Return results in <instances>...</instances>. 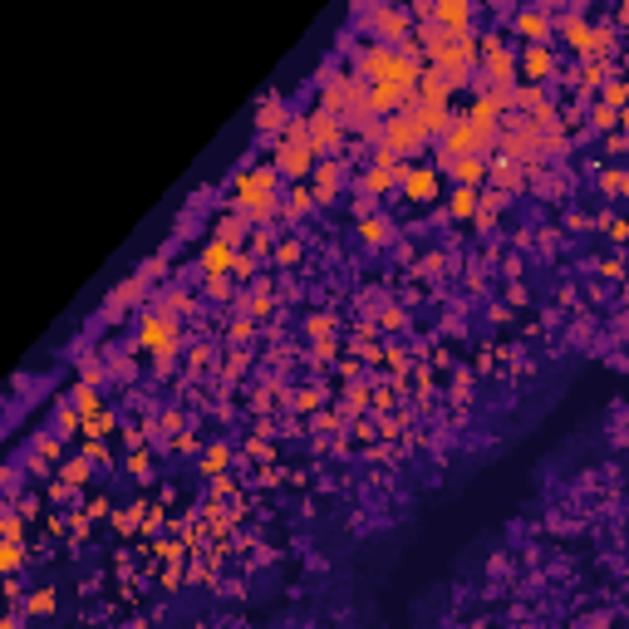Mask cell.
<instances>
[{
    "label": "cell",
    "instance_id": "1",
    "mask_svg": "<svg viewBox=\"0 0 629 629\" xmlns=\"http://www.w3.org/2000/svg\"><path fill=\"white\" fill-rule=\"evenodd\" d=\"M379 163H394V158H413L423 143H428V128L418 123V114L413 109H403V114H394L389 123H379Z\"/></svg>",
    "mask_w": 629,
    "mask_h": 629
},
{
    "label": "cell",
    "instance_id": "2",
    "mask_svg": "<svg viewBox=\"0 0 629 629\" xmlns=\"http://www.w3.org/2000/svg\"><path fill=\"white\" fill-rule=\"evenodd\" d=\"M236 207L241 217L261 222L276 212V168H256V172H241L236 177Z\"/></svg>",
    "mask_w": 629,
    "mask_h": 629
},
{
    "label": "cell",
    "instance_id": "3",
    "mask_svg": "<svg viewBox=\"0 0 629 629\" xmlns=\"http://www.w3.org/2000/svg\"><path fill=\"white\" fill-rule=\"evenodd\" d=\"M315 158H320V153L310 148V128H305V118L286 123V133H281V143H276V163H271V168L286 172V177H305Z\"/></svg>",
    "mask_w": 629,
    "mask_h": 629
},
{
    "label": "cell",
    "instance_id": "4",
    "mask_svg": "<svg viewBox=\"0 0 629 629\" xmlns=\"http://www.w3.org/2000/svg\"><path fill=\"white\" fill-rule=\"evenodd\" d=\"M305 128H310V148L315 153H335L344 138V118H335L330 109H315V114L305 118Z\"/></svg>",
    "mask_w": 629,
    "mask_h": 629
},
{
    "label": "cell",
    "instance_id": "5",
    "mask_svg": "<svg viewBox=\"0 0 629 629\" xmlns=\"http://www.w3.org/2000/svg\"><path fill=\"white\" fill-rule=\"evenodd\" d=\"M172 344H177V320H172V315H158V320L143 325V349L172 354Z\"/></svg>",
    "mask_w": 629,
    "mask_h": 629
},
{
    "label": "cell",
    "instance_id": "6",
    "mask_svg": "<svg viewBox=\"0 0 629 629\" xmlns=\"http://www.w3.org/2000/svg\"><path fill=\"white\" fill-rule=\"evenodd\" d=\"M227 266H236V251H231V241H222V236H217V241L202 251V271H207V276H222Z\"/></svg>",
    "mask_w": 629,
    "mask_h": 629
},
{
    "label": "cell",
    "instance_id": "7",
    "mask_svg": "<svg viewBox=\"0 0 629 629\" xmlns=\"http://www.w3.org/2000/svg\"><path fill=\"white\" fill-rule=\"evenodd\" d=\"M433 187H438V177H433V172H408V197H428V192H433Z\"/></svg>",
    "mask_w": 629,
    "mask_h": 629
},
{
    "label": "cell",
    "instance_id": "8",
    "mask_svg": "<svg viewBox=\"0 0 629 629\" xmlns=\"http://www.w3.org/2000/svg\"><path fill=\"white\" fill-rule=\"evenodd\" d=\"M261 128H281L286 133V109L281 104H261Z\"/></svg>",
    "mask_w": 629,
    "mask_h": 629
},
{
    "label": "cell",
    "instance_id": "9",
    "mask_svg": "<svg viewBox=\"0 0 629 629\" xmlns=\"http://www.w3.org/2000/svg\"><path fill=\"white\" fill-rule=\"evenodd\" d=\"M374 25H379L384 35H399V30H403V15H399V10H379V15H374Z\"/></svg>",
    "mask_w": 629,
    "mask_h": 629
},
{
    "label": "cell",
    "instance_id": "10",
    "mask_svg": "<svg viewBox=\"0 0 629 629\" xmlns=\"http://www.w3.org/2000/svg\"><path fill=\"white\" fill-rule=\"evenodd\" d=\"M453 172H458L462 182H477V177H482V172H487V168H482L477 158H462V163H453Z\"/></svg>",
    "mask_w": 629,
    "mask_h": 629
},
{
    "label": "cell",
    "instance_id": "11",
    "mask_svg": "<svg viewBox=\"0 0 629 629\" xmlns=\"http://www.w3.org/2000/svg\"><path fill=\"white\" fill-rule=\"evenodd\" d=\"M472 207H477V197H472V192H467V187H462V192H458V202H453V212H462V217H467V212H472Z\"/></svg>",
    "mask_w": 629,
    "mask_h": 629
}]
</instances>
